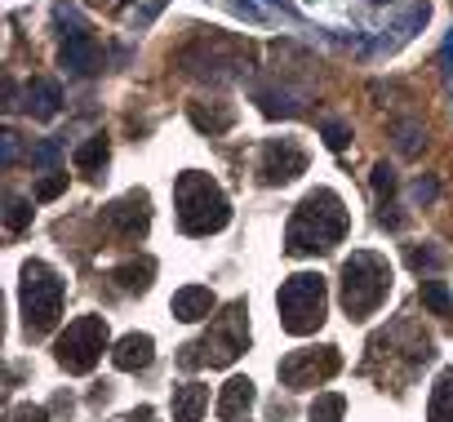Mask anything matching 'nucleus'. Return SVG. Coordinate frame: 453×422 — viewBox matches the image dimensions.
Wrapping results in <instances>:
<instances>
[{
	"mask_svg": "<svg viewBox=\"0 0 453 422\" xmlns=\"http://www.w3.org/2000/svg\"><path fill=\"white\" fill-rule=\"evenodd\" d=\"M173 204H178V227L187 236H213V232H222L226 223H232V204H226L222 187L200 169L178 173Z\"/></svg>",
	"mask_w": 453,
	"mask_h": 422,
	"instance_id": "obj_2",
	"label": "nucleus"
},
{
	"mask_svg": "<svg viewBox=\"0 0 453 422\" xmlns=\"http://www.w3.org/2000/svg\"><path fill=\"white\" fill-rule=\"evenodd\" d=\"M338 369H342L338 347H307V351H289L280 360V382L294 387V391H307L316 382H329Z\"/></svg>",
	"mask_w": 453,
	"mask_h": 422,
	"instance_id": "obj_8",
	"label": "nucleus"
},
{
	"mask_svg": "<svg viewBox=\"0 0 453 422\" xmlns=\"http://www.w3.org/2000/svg\"><path fill=\"white\" fill-rule=\"evenodd\" d=\"M373 191H378V196H391V191H395V173H391V165H373Z\"/></svg>",
	"mask_w": 453,
	"mask_h": 422,
	"instance_id": "obj_30",
	"label": "nucleus"
},
{
	"mask_svg": "<svg viewBox=\"0 0 453 422\" xmlns=\"http://www.w3.org/2000/svg\"><path fill=\"white\" fill-rule=\"evenodd\" d=\"M347 138H351V129H347L342 120H329V125H325V142H329L334 151H342V147H347Z\"/></svg>",
	"mask_w": 453,
	"mask_h": 422,
	"instance_id": "obj_28",
	"label": "nucleus"
},
{
	"mask_svg": "<svg viewBox=\"0 0 453 422\" xmlns=\"http://www.w3.org/2000/svg\"><path fill=\"white\" fill-rule=\"evenodd\" d=\"M58 23L72 27V32H63V67L76 72V76H94V72L103 67V50H98V41L85 32V23H81L67 5H58Z\"/></svg>",
	"mask_w": 453,
	"mask_h": 422,
	"instance_id": "obj_9",
	"label": "nucleus"
},
{
	"mask_svg": "<svg viewBox=\"0 0 453 422\" xmlns=\"http://www.w3.org/2000/svg\"><path fill=\"white\" fill-rule=\"evenodd\" d=\"M250 404H254V382L250 378H232L222 387V395H218V418H241V413H250Z\"/></svg>",
	"mask_w": 453,
	"mask_h": 422,
	"instance_id": "obj_17",
	"label": "nucleus"
},
{
	"mask_svg": "<svg viewBox=\"0 0 453 422\" xmlns=\"http://www.w3.org/2000/svg\"><path fill=\"white\" fill-rule=\"evenodd\" d=\"M23 320L27 334H50L63 316V280L50 263H27L23 267Z\"/></svg>",
	"mask_w": 453,
	"mask_h": 422,
	"instance_id": "obj_5",
	"label": "nucleus"
},
{
	"mask_svg": "<svg viewBox=\"0 0 453 422\" xmlns=\"http://www.w3.org/2000/svg\"><path fill=\"white\" fill-rule=\"evenodd\" d=\"M245 347H250V307H245V303H232V307H226V311L209 325V334L196 342L200 364H213V369L232 364Z\"/></svg>",
	"mask_w": 453,
	"mask_h": 422,
	"instance_id": "obj_6",
	"label": "nucleus"
},
{
	"mask_svg": "<svg viewBox=\"0 0 453 422\" xmlns=\"http://www.w3.org/2000/svg\"><path fill=\"white\" fill-rule=\"evenodd\" d=\"M147 223H151L147 191H129V196H120L116 204H107V227L120 232V236H129V241H138V236L147 232Z\"/></svg>",
	"mask_w": 453,
	"mask_h": 422,
	"instance_id": "obj_11",
	"label": "nucleus"
},
{
	"mask_svg": "<svg viewBox=\"0 0 453 422\" xmlns=\"http://www.w3.org/2000/svg\"><path fill=\"white\" fill-rule=\"evenodd\" d=\"M395 138H400V151H404V156H413V151L422 147V125L404 120V125H395Z\"/></svg>",
	"mask_w": 453,
	"mask_h": 422,
	"instance_id": "obj_26",
	"label": "nucleus"
},
{
	"mask_svg": "<svg viewBox=\"0 0 453 422\" xmlns=\"http://www.w3.org/2000/svg\"><path fill=\"white\" fill-rule=\"evenodd\" d=\"M342 413H347V400H342L338 391L316 395V400H311V409H307V418H311V422H342Z\"/></svg>",
	"mask_w": 453,
	"mask_h": 422,
	"instance_id": "obj_22",
	"label": "nucleus"
},
{
	"mask_svg": "<svg viewBox=\"0 0 453 422\" xmlns=\"http://www.w3.org/2000/svg\"><path fill=\"white\" fill-rule=\"evenodd\" d=\"M213 307H218V298H213L204 285H187V289H178V294H173V316H178V320H187V325L204 320Z\"/></svg>",
	"mask_w": 453,
	"mask_h": 422,
	"instance_id": "obj_13",
	"label": "nucleus"
},
{
	"mask_svg": "<svg viewBox=\"0 0 453 422\" xmlns=\"http://www.w3.org/2000/svg\"><path fill=\"white\" fill-rule=\"evenodd\" d=\"M440 63H444V72H453V32H449V41H444V50H440Z\"/></svg>",
	"mask_w": 453,
	"mask_h": 422,
	"instance_id": "obj_34",
	"label": "nucleus"
},
{
	"mask_svg": "<svg viewBox=\"0 0 453 422\" xmlns=\"http://www.w3.org/2000/svg\"><path fill=\"white\" fill-rule=\"evenodd\" d=\"M107 351V320L103 316H81L67 325V334L58 338L54 356L67 373H89L98 364V356Z\"/></svg>",
	"mask_w": 453,
	"mask_h": 422,
	"instance_id": "obj_7",
	"label": "nucleus"
},
{
	"mask_svg": "<svg viewBox=\"0 0 453 422\" xmlns=\"http://www.w3.org/2000/svg\"><path fill=\"white\" fill-rule=\"evenodd\" d=\"M413 200H422V204L435 200V182H431V178H418V182H413Z\"/></svg>",
	"mask_w": 453,
	"mask_h": 422,
	"instance_id": "obj_32",
	"label": "nucleus"
},
{
	"mask_svg": "<svg viewBox=\"0 0 453 422\" xmlns=\"http://www.w3.org/2000/svg\"><path fill=\"white\" fill-rule=\"evenodd\" d=\"M422 307L431 316H449L453 311V294L444 289V280H422Z\"/></svg>",
	"mask_w": 453,
	"mask_h": 422,
	"instance_id": "obj_23",
	"label": "nucleus"
},
{
	"mask_svg": "<svg viewBox=\"0 0 453 422\" xmlns=\"http://www.w3.org/2000/svg\"><path fill=\"white\" fill-rule=\"evenodd\" d=\"M36 120H54L58 116V107H63V89H58V81H32L27 85V103H23Z\"/></svg>",
	"mask_w": 453,
	"mask_h": 422,
	"instance_id": "obj_15",
	"label": "nucleus"
},
{
	"mask_svg": "<svg viewBox=\"0 0 453 422\" xmlns=\"http://www.w3.org/2000/svg\"><path fill=\"white\" fill-rule=\"evenodd\" d=\"M204 409H209V387L204 382H182L173 391V422H200Z\"/></svg>",
	"mask_w": 453,
	"mask_h": 422,
	"instance_id": "obj_16",
	"label": "nucleus"
},
{
	"mask_svg": "<svg viewBox=\"0 0 453 422\" xmlns=\"http://www.w3.org/2000/svg\"><path fill=\"white\" fill-rule=\"evenodd\" d=\"M160 5H165V0H147V5H142V10L134 14V23H151V19L160 14Z\"/></svg>",
	"mask_w": 453,
	"mask_h": 422,
	"instance_id": "obj_33",
	"label": "nucleus"
},
{
	"mask_svg": "<svg viewBox=\"0 0 453 422\" xmlns=\"http://www.w3.org/2000/svg\"><path fill=\"white\" fill-rule=\"evenodd\" d=\"M67 191V173L63 169H50L41 182H36V200H54V196H63Z\"/></svg>",
	"mask_w": 453,
	"mask_h": 422,
	"instance_id": "obj_24",
	"label": "nucleus"
},
{
	"mask_svg": "<svg viewBox=\"0 0 453 422\" xmlns=\"http://www.w3.org/2000/svg\"><path fill=\"white\" fill-rule=\"evenodd\" d=\"M254 103L263 107V116H294V111H298V98H294L289 89H267V85H258V89H254Z\"/></svg>",
	"mask_w": 453,
	"mask_h": 422,
	"instance_id": "obj_20",
	"label": "nucleus"
},
{
	"mask_svg": "<svg viewBox=\"0 0 453 422\" xmlns=\"http://www.w3.org/2000/svg\"><path fill=\"white\" fill-rule=\"evenodd\" d=\"M32 160H36V165H45V169H54V165H58V138H45V142L32 151Z\"/></svg>",
	"mask_w": 453,
	"mask_h": 422,
	"instance_id": "obj_29",
	"label": "nucleus"
},
{
	"mask_svg": "<svg viewBox=\"0 0 453 422\" xmlns=\"http://www.w3.org/2000/svg\"><path fill=\"white\" fill-rule=\"evenodd\" d=\"M387 289H391V267H387L382 254L356 249L342 263V307H347L351 320H369L387 303Z\"/></svg>",
	"mask_w": 453,
	"mask_h": 422,
	"instance_id": "obj_3",
	"label": "nucleus"
},
{
	"mask_svg": "<svg viewBox=\"0 0 453 422\" xmlns=\"http://www.w3.org/2000/svg\"><path fill=\"white\" fill-rule=\"evenodd\" d=\"M307 169V151L294 142V138H272L258 156V178L267 187H280V182H294L298 173Z\"/></svg>",
	"mask_w": 453,
	"mask_h": 422,
	"instance_id": "obj_10",
	"label": "nucleus"
},
{
	"mask_svg": "<svg viewBox=\"0 0 453 422\" xmlns=\"http://www.w3.org/2000/svg\"><path fill=\"white\" fill-rule=\"evenodd\" d=\"M444 263V254H435V249H409V267L413 272H435Z\"/></svg>",
	"mask_w": 453,
	"mask_h": 422,
	"instance_id": "obj_27",
	"label": "nucleus"
},
{
	"mask_svg": "<svg viewBox=\"0 0 453 422\" xmlns=\"http://www.w3.org/2000/svg\"><path fill=\"white\" fill-rule=\"evenodd\" d=\"M151 272H156V263H151V258H138V263L116 267V272H111V280H116L125 294H142V289L151 285Z\"/></svg>",
	"mask_w": 453,
	"mask_h": 422,
	"instance_id": "obj_19",
	"label": "nucleus"
},
{
	"mask_svg": "<svg viewBox=\"0 0 453 422\" xmlns=\"http://www.w3.org/2000/svg\"><path fill=\"white\" fill-rule=\"evenodd\" d=\"M347 227H351V219H347L342 196L329 191V187H320V191H311V196L294 209L289 232H285V249L298 254V258H303V254H325V249L342 245Z\"/></svg>",
	"mask_w": 453,
	"mask_h": 422,
	"instance_id": "obj_1",
	"label": "nucleus"
},
{
	"mask_svg": "<svg viewBox=\"0 0 453 422\" xmlns=\"http://www.w3.org/2000/svg\"><path fill=\"white\" fill-rule=\"evenodd\" d=\"M125 422H156V413H151V409H134Z\"/></svg>",
	"mask_w": 453,
	"mask_h": 422,
	"instance_id": "obj_36",
	"label": "nucleus"
},
{
	"mask_svg": "<svg viewBox=\"0 0 453 422\" xmlns=\"http://www.w3.org/2000/svg\"><path fill=\"white\" fill-rule=\"evenodd\" d=\"M426 422H453V369H444L431 387V404H426Z\"/></svg>",
	"mask_w": 453,
	"mask_h": 422,
	"instance_id": "obj_18",
	"label": "nucleus"
},
{
	"mask_svg": "<svg viewBox=\"0 0 453 422\" xmlns=\"http://www.w3.org/2000/svg\"><path fill=\"white\" fill-rule=\"evenodd\" d=\"M187 116H191V125L200 134H226V129H232V120H236V111L226 107V103H191Z\"/></svg>",
	"mask_w": 453,
	"mask_h": 422,
	"instance_id": "obj_14",
	"label": "nucleus"
},
{
	"mask_svg": "<svg viewBox=\"0 0 453 422\" xmlns=\"http://www.w3.org/2000/svg\"><path fill=\"white\" fill-rule=\"evenodd\" d=\"M151 356H156V342H151L147 334H125V338L116 342V351H111V364L125 369V373H134V369H147Z\"/></svg>",
	"mask_w": 453,
	"mask_h": 422,
	"instance_id": "obj_12",
	"label": "nucleus"
},
{
	"mask_svg": "<svg viewBox=\"0 0 453 422\" xmlns=\"http://www.w3.org/2000/svg\"><path fill=\"white\" fill-rule=\"evenodd\" d=\"M14 156H19V138L5 134V165H14Z\"/></svg>",
	"mask_w": 453,
	"mask_h": 422,
	"instance_id": "obj_35",
	"label": "nucleus"
},
{
	"mask_svg": "<svg viewBox=\"0 0 453 422\" xmlns=\"http://www.w3.org/2000/svg\"><path fill=\"white\" fill-rule=\"evenodd\" d=\"M280 325L289 334H316L325 325V307H329V294H325V280L316 272H298L280 285Z\"/></svg>",
	"mask_w": 453,
	"mask_h": 422,
	"instance_id": "obj_4",
	"label": "nucleus"
},
{
	"mask_svg": "<svg viewBox=\"0 0 453 422\" xmlns=\"http://www.w3.org/2000/svg\"><path fill=\"white\" fill-rule=\"evenodd\" d=\"M107 151H111V147H107L103 134L89 138V142H81V147H76V169H81V173H98V169L107 165Z\"/></svg>",
	"mask_w": 453,
	"mask_h": 422,
	"instance_id": "obj_21",
	"label": "nucleus"
},
{
	"mask_svg": "<svg viewBox=\"0 0 453 422\" xmlns=\"http://www.w3.org/2000/svg\"><path fill=\"white\" fill-rule=\"evenodd\" d=\"M10 422H50V413H45L41 404H19V409L10 413Z\"/></svg>",
	"mask_w": 453,
	"mask_h": 422,
	"instance_id": "obj_31",
	"label": "nucleus"
},
{
	"mask_svg": "<svg viewBox=\"0 0 453 422\" xmlns=\"http://www.w3.org/2000/svg\"><path fill=\"white\" fill-rule=\"evenodd\" d=\"M32 223V204L27 200H19V196H10V214H5V227L10 232H23Z\"/></svg>",
	"mask_w": 453,
	"mask_h": 422,
	"instance_id": "obj_25",
	"label": "nucleus"
}]
</instances>
